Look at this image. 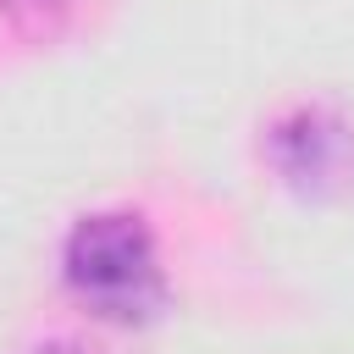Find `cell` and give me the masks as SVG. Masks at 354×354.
<instances>
[{"instance_id": "6da1fadb", "label": "cell", "mask_w": 354, "mask_h": 354, "mask_svg": "<svg viewBox=\"0 0 354 354\" xmlns=\"http://www.w3.org/2000/svg\"><path fill=\"white\" fill-rule=\"evenodd\" d=\"M66 288L105 321H149L166 304V271H160V249L155 232L144 227V216L133 210H100L83 216L66 232V254H61Z\"/></svg>"}, {"instance_id": "7a4b0ae2", "label": "cell", "mask_w": 354, "mask_h": 354, "mask_svg": "<svg viewBox=\"0 0 354 354\" xmlns=\"http://www.w3.org/2000/svg\"><path fill=\"white\" fill-rule=\"evenodd\" d=\"M271 171L299 199H348L354 194V122H343L326 105L288 111L266 138Z\"/></svg>"}, {"instance_id": "3957f363", "label": "cell", "mask_w": 354, "mask_h": 354, "mask_svg": "<svg viewBox=\"0 0 354 354\" xmlns=\"http://www.w3.org/2000/svg\"><path fill=\"white\" fill-rule=\"evenodd\" d=\"M11 17H22V22H44V11H61V6H72V0H0Z\"/></svg>"}, {"instance_id": "277c9868", "label": "cell", "mask_w": 354, "mask_h": 354, "mask_svg": "<svg viewBox=\"0 0 354 354\" xmlns=\"http://www.w3.org/2000/svg\"><path fill=\"white\" fill-rule=\"evenodd\" d=\"M33 354H83L77 343H44V348H33Z\"/></svg>"}]
</instances>
